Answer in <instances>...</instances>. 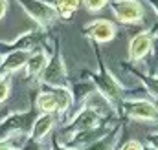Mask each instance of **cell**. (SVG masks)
Returning a JSON list of instances; mask_svg holds the SVG:
<instances>
[{
	"instance_id": "1",
	"label": "cell",
	"mask_w": 158,
	"mask_h": 150,
	"mask_svg": "<svg viewBox=\"0 0 158 150\" xmlns=\"http://www.w3.org/2000/svg\"><path fill=\"white\" fill-rule=\"evenodd\" d=\"M114 128H110V123H103L96 128L90 130H83V132H76L70 136H64V147L74 150H85L86 147L94 145L96 141H99L101 137H105L107 134H110Z\"/></svg>"
},
{
	"instance_id": "2",
	"label": "cell",
	"mask_w": 158,
	"mask_h": 150,
	"mask_svg": "<svg viewBox=\"0 0 158 150\" xmlns=\"http://www.w3.org/2000/svg\"><path fill=\"white\" fill-rule=\"evenodd\" d=\"M40 82L44 86H53V88H68V77H66V68L61 57V51L57 49L53 57L48 61L46 68L40 73Z\"/></svg>"
},
{
	"instance_id": "3",
	"label": "cell",
	"mask_w": 158,
	"mask_h": 150,
	"mask_svg": "<svg viewBox=\"0 0 158 150\" xmlns=\"http://www.w3.org/2000/svg\"><path fill=\"white\" fill-rule=\"evenodd\" d=\"M19 4H20L22 9L39 24L40 30L50 28V26L55 22L57 15H59L53 6H50V4H46V2H42V0H19Z\"/></svg>"
},
{
	"instance_id": "4",
	"label": "cell",
	"mask_w": 158,
	"mask_h": 150,
	"mask_svg": "<svg viewBox=\"0 0 158 150\" xmlns=\"http://www.w3.org/2000/svg\"><path fill=\"white\" fill-rule=\"evenodd\" d=\"M92 82H94L96 90L101 92V93L110 101V105L116 108V112H118L119 106H121V103H123V90H121V86H119L118 81L109 73L107 70H103L101 73L92 75Z\"/></svg>"
},
{
	"instance_id": "5",
	"label": "cell",
	"mask_w": 158,
	"mask_h": 150,
	"mask_svg": "<svg viewBox=\"0 0 158 150\" xmlns=\"http://www.w3.org/2000/svg\"><path fill=\"white\" fill-rule=\"evenodd\" d=\"M121 112H125L127 117L136 121H156L158 119V106L147 99H123Z\"/></svg>"
},
{
	"instance_id": "6",
	"label": "cell",
	"mask_w": 158,
	"mask_h": 150,
	"mask_svg": "<svg viewBox=\"0 0 158 150\" xmlns=\"http://www.w3.org/2000/svg\"><path fill=\"white\" fill-rule=\"evenodd\" d=\"M110 9L123 24H140L143 20V7L140 0H112Z\"/></svg>"
},
{
	"instance_id": "7",
	"label": "cell",
	"mask_w": 158,
	"mask_h": 150,
	"mask_svg": "<svg viewBox=\"0 0 158 150\" xmlns=\"http://www.w3.org/2000/svg\"><path fill=\"white\" fill-rule=\"evenodd\" d=\"M105 119L99 117L96 112H92L90 108H86L85 105L81 106V110L74 113V117L68 121L66 124V130H64V136H70V134H76V132H83V130H90V128H96L99 124H103Z\"/></svg>"
},
{
	"instance_id": "8",
	"label": "cell",
	"mask_w": 158,
	"mask_h": 150,
	"mask_svg": "<svg viewBox=\"0 0 158 150\" xmlns=\"http://www.w3.org/2000/svg\"><path fill=\"white\" fill-rule=\"evenodd\" d=\"M31 121V112H17L7 115L6 119L0 121V141L11 139L13 136L22 134Z\"/></svg>"
},
{
	"instance_id": "9",
	"label": "cell",
	"mask_w": 158,
	"mask_h": 150,
	"mask_svg": "<svg viewBox=\"0 0 158 150\" xmlns=\"http://www.w3.org/2000/svg\"><path fill=\"white\" fill-rule=\"evenodd\" d=\"M30 55H31V51H28V49H17V51L6 53V57L0 59V75L2 77H9L11 73H15L20 68H24L28 59H30Z\"/></svg>"
},
{
	"instance_id": "10",
	"label": "cell",
	"mask_w": 158,
	"mask_h": 150,
	"mask_svg": "<svg viewBox=\"0 0 158 150\" xmlns=\"http://www.w3.org/2000/svg\"><path fill=\"white\" fill-rule=\"evenodd\" d=\"M86 35L96 42H110L116 37V26L107 18H98L86 26Z\"/></svg>"
},
{
	"instance_id": "11",
	"label": "cell",
	"mask_w": 158,
	"mask_h": 150,
	"mask_svg": "<svg viewBox=\"0 0 158 150\" xmlns=\"http://www.w3.org/2000/svg\"><path fill=\"white\" fill-rule=\"evenodd\" d=\"M153 49V35L149 31H142L131 38L129 42V59L138 62Z\"/></svg>"
},
{
	"instance_id": "12",
	"label": "cell",
	"mask_w": 158,
	"mask_h": 150,
	"mask_svg": "<svg viewBox=\"0 0 158 150\" xmlns=\"http://www.w3.org/2000/svg\"><path fill=\"white\" fill-rule=\"evenodd\" d=\"M40 40V33L39 31H26L22 35L15 38L13 42H0V55L2 53H9V51H17V49H28L31 51Z\"/></svg>"
},
{
	"instance_id": "13",
	"label": "cell",
	"mask_w": 158,
	"mask_h": 150,
	"mask_svg": "<svg viewBox=\"0 0 158 150\" xmlns=\"http://www.w3.org/2000/svg\"><path fill=\"white\" fill-rule=\"evenodd\" d=\"M86 108H90L92 112H96L99 117H103V119H109L112 113H116V108L110 105V101L101 93V92H98V90H94L86 99H85V103H83Z\"/></svg>"
},
{
	"instance_id": "14",
	"label": "cell",
	"mask_w": 158,
	"mask_h": 150,
	"mask_svg": "<svg viewBox=\"0 0 158 150\" xmlns=\"http://www.w3.org/2000/svg\"><path fill=\"white\" fill-rule=\"evenodd\" d=\"M55 126V113H40L35 117L31 128H30V137L35 141H42Z\"/></svg>"
},
{
	"instance_id": "15",
	"label": "cell",
	"mask_w": 158,
	"mask_h": 150,
	"mask_svg": "<svg viewBox=\"0 0 158 150\" xmlns=\"http://www.w3.org/2000/svg\"><path fill=\"white\" fill-rule=\"evenodd\" d=\"M44 86V84H42ZM35 106L40 113H57L59 112V103H57V97L55 93L52 92L50 86H44V90L40 92L35 99Z\"/></svg>"
},
{
	"instance_id": "16",
	"label": "cell",
	"mask_w": 158,
	"mask_h": 150,
	"mask_svg": "<svg viewBox=\"0 0 158 150\" xmlns=\"http://www.w3.org/2000/svg\"><path fill=\"white\" fill-rule=\"evenodd\" d=\"M48 55L44 49H37V51H31L28 62H26V75L28 77H40L42 70L46 68L48 64Z\"/></svg>"
},
{
	"instance_id": "17",
	"label": "cell",
	"mask_w": 158,
	"mask_h": 150,
	"mask_svg": "<svg viewBox=\"0 0 158 150\" xmlns=\"http://www.w3.org/2000/svg\"><path fill=\"white\" fill-rule=\"evenodd\" d=\"M121 126H116L110 134H107L105 137H101L99 141H96L94 145H90V147H86L85 150H114L116 147V143H118L119 136H121Z\"/></svg>"
},
{
	"instance_id": "18",
	"label": "cell",
	"mask_w": 158,
	"mask_h": 150,
	"mask_svg": "<svg viewBox=\"0 0 158 150\" xmlns=\"http://www.w3.org/2000/svg\"><path fill=\"white\" fill-rule=\"evenodd\" d=\"M96 90L94 82H77L74 88H72V95H74V101H79L81 105L85 103V99Z\"/></svg>"
},
{
	"instance_id": "19",
	"label": "cell",
	"mask_w": 158,
	"mask_h": 150,
	"mask_svg": "<svg viewBox=\"0 0 158 150\" xmlns=\"http://www.w3.org/2000/svg\"><path fill=\"white\" fill-rule=\"evenodd\" d=\"M81 4V0H57L55 2V9L63 18H70L72 13L76 11Z\"/></svg>"
},
{
	"instance_id": "20",
	"label": "cell",
	"mask_w": 158,
	"mask_h": 150,
	"mask_svg": "<svg viewBox=\"0 0 158 150\" xmlns=\"http://www.w3.org/2000/svg\"><path fill=\"white\" fill-rule=\"evenodd\" d=\"M140 79H142V82H143L147 93H149L151 97L158 99V75H153V77H151V75H140Z\"/></svg>"
},
{
	"instance_id": "21",
	"label": "cell",
	"mask_w": 158,
	"mask_h": 150,
	"mask_svg": "<svg viewBox=\"0 0 158 150\" xmlns=\"http://www.w3.org/2000/svg\"><path fill=\"white\" fill-rule=\"evenodd\" d=\"M9 90H11V79H9V77H4V79L0 81V105L7 99Z\"/></svg>"
},
{
	"instance_id": "22",
	"label": "cell",
	"mask_w": 158,
	"mask_h": 150,
	"mask_svg": "<svg viewBox=\"0 0 158 150\" xmlns=\"http://www.w3.org/2000/svg\"><path fill=\"white\" fill-rule=\"evenodd\" d=\"M107 2H109V0H85V6H86L88 11L96 13V11H101V9L107 6Z\"/></svg>"
},
{
	"instance_id": "23",
	"label": "cell",
	"mask_w": 158,
	"mask_h": 150,
	"mask_svg": "<svg viewBox=\"0 0 158 150\" xmlns=\"http://www.w3.org/2000/svg\"><path fill=\"white\" fill-rule=\"evenodd\" d=\"M20 150H44V147H42V141H35V139L28 137L24 141V145L20 147Z\"/></svg>"
},
{
	"instance_id": "24",
	"label": "cell",
	"mask_w": 158,
	"mask_h": 150,
	"mask_svg": "<svg viewBox=\"0 0 158 150\" xmlns=\"http://www.w3.org/2000/svg\"><path fill=\"white\" fill-rule=\"evenodd\" d=\"M119 150H143V145L140 141H136V139H131L123 147H119Z\"/></svg>"
},
{
	"instance_id": "25",
	"label": "cell",
	"mask_w": 158,
	"mask_h": 150,
	"mask_svg": "<svg viewBox=\"0 0 158 150\" xmlns=\"http://www.w3.org/2000/svg\"><path fill=\"white\" fill-rule=\"evenodd\" d=\"M147 145H149V147H153L155 150H158V132L147 134Z\"/></svg>"
},
{
	"instance_id": "26",
	"label": "cell",
	"mask_w": 158,
	"mask_h": 150,
	"mask_svg": "<svg viewBox=\"0 0 158 150\" xmlns=\"http://www.w3.org/2000/svg\"><path fill=\"white\" fill-rule=\"evenodd\" d=\"M11 148H17V145L13 143V137L6 139V141H0V150H11Z\"/></svg>"
},
{
	"instance_id": "27",
	"label": "cell",
	"mask_w": 158,
	"mask_h": 150,
	"mask_svg": "<svg viewBox=\"0 0 158 150\" xmlns=\"http://www.w3.org/2000/svg\"><path fill=\"white\" fill-rule=\"evenodd\" d=\"M6 11H7V0H0V18L6 15Z\"/></svg>"
},
{
	"instance_id": "28",
	"label": "cell",
	"mask_w": 158,
	"mask_h": 150,
	"mask_svg": "<svg viewBox=\"0 0 158 150\" xmlns=\"http://www.w3.org/2000/svg\"><path fill=\"white\" fill-rule=\"evenodd\" d=\"M153 53H155V59L158 61V35L153 37Z\"/></svg>"
},
{
	"instance_id": "29",
	"label": "cell",
	"mask_w": 158,
	"mask_h": 150,
	"mask_svg": "<svg viewBox=\"0 0 158 150\" xmlns=\"http://www.w3.org/2000/svg\"><path fill=\"white\" fill-rule=\"evenodd\" d=\"M52 150H74V148H68V147H61V145H59V141L55 139V141H53V147H52Z\"/></svg>"
},
{
	"instance_id": "30",
	"label": "cell",
	"mask_w": 158,
	"mask_h": 150,
	"mask_svg": "<svg viewBox=\"0 0 158 150\" xmlns=\"http://www.w3.org/2000/svg\"><path fill=\"white\" fill-rule=\"evenodd\" d=\"M149 2H151V6H153V9H155V11L158 13V0H149Z\"/></svg>"
},
{
	"instance_id": "31",
	"label": "cell",
	"mask_w": 158,
	"mask_h": 150,
	"mask_svg": "<svg viewBox=\"0 0 158 150\" xmlns=\"http://www.w3.org/2000/svg\"><path fill=\"white\" fill-rule=\"evenodd\" d=\"M143 150H155V148H153V147H149V145H145V147H143Z\"/></svg>"
},
{
	"instance_id": "32",
	"label": "cell",
	"mask_w": 158,
	"mask_h": 150,
	"mask_svg": "<svg viewBox=\"0 0 158 150\" xmlns=\"http://www.w3.org/2000/svg\"><path fill=\"white\" fill-rule=\"evenodd\" d=\"M2 79H4V77H2V75H0V81H2Z\"/></svg>"
},
{
	"instance_id": "33",
	"label": "cell",
	"mask_w": 158,
	"mask_h": 150,
	"mask_svg": "<svg viewBox=\"0 0 158 150\" xmlns=\"http://www.w3.org/2000/svg\"><path fill=\"white\" fill-rule=\"evenodd\" d=\"M11 150H19V148H11Z\"/></svg>"
}]
</instances>
